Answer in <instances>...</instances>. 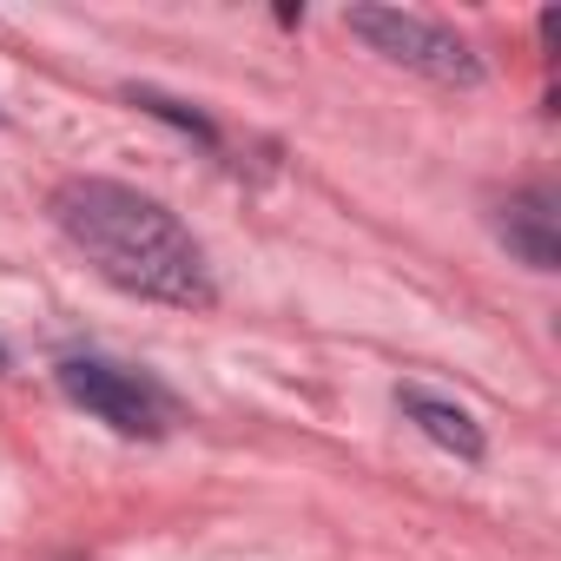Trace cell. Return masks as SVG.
Listing matches in <instances>:
<instances>
[{"instance_id":"4","label":"cell","mask_w":561,"mask_h":561,"mask_svg":"<svg viewBox=\"0 0 561 561\" xmlns=\"http://www.w3.org/2000/svg\"><path fill=\"white\" fill-rule=\"evenodd\" d=\"M495 231H502V244H508L528 271H554V264H561V218H554V205H548L541 192L508 198L502 218H495Z\"/></svg>"},{"instance_id":"2","label":"cell","mask_w":561,"mask_h":561,"mask_svg":"<svg viewBox=\"0 0 561 561\" xmlns=\"http://www.w3.org/2000/svg\"><path fill=\"white\" fill-rule=\"evenodd\" d=\"M344 27L357 41H370L383 60L423 73V80H443V87H482V60L469 54V41H456L449 27L423 21V14H403V8H351Z\"/></svg>"},{"instance_id":"3","label":"cell","mask_w":561,"mask_h":561,"mask_svg":"<svg viewBox=\"0 0 561 561\" xmlns=\"http://www.w3.org/2000/svg\"><path fill=\"white\" fill-rule=\"evenodd\" d=\"M60 390L80 403V410H93L100 423H113L119 436H159L165 430V397L146 383V377H133V370H119V364H93V357H73V364H60Z\"/></svg>"},{"instance_id":"5","label":"cell","mask_w":561,"mask_h":561,"mask_svg":"<svg viewBox=\"0 0 561 561\" xmlns=\"http://www.w3.org/2000/svg\"><path fill=\"white\" fill-rule=\"evenodd\" d=\"M397 403H403V416L423 423L430 443H443V449H456V456H469V462L482 456V430H476L469 410H456V403H443V397H430V390H397Z\"/></svg>"},{"instance_id":"1","label":"cell","mask_w":561,"mask_h":561,"mask_svg":"<svg viewBox=\"0 0 561 561\" xmlns=\"http://www.w3.org/2000/svg\"><path fill=\"white\" fill-rule=\"evenodd\" d=\"M54 218L60 231L113 277L119 291L133 298H152V305H179V311H205L218 291H211V271H205V251L192 244V231L139 198L133 185H113V179H67L54 192Z\"/></svg>"},{"instance_id":"6","label":"cell","mask_w":561,"mask_h":561,"mask_svg":"<svg viewBox=\"0 0 561 561\" xmlns=\"http://www.w3.org/2000/svg\"><path fill=\"white\" fill-rule=\"evenodd\" d=\"M133 100H139V106H146L152 119H172L179 133H192V139H205V146L218 139V133H211V126H205V119H198L192 106H179V100H165V93H133Z\"/></svg>"}]
</instances>
